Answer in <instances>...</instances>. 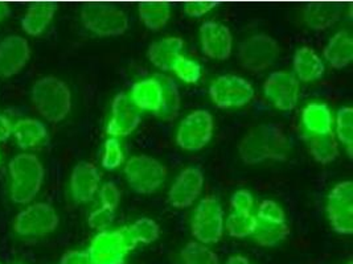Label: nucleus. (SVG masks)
<instances>
[{
	"instance_id": "e433bc0d",
	"label": "nucleus",
	"mask_w": 353,
	"mask_h": 264,
	"mask_svg": "<svg viewBox=\"0 0 353 264\" xmlns=\"http://www.w3.org/2000/svg\"><path fill=\"white\" fill-rule=\"evenodd\" d=\"M258 221H265V222H286V215L283 209L272 199H265L261 202L259 209H258Z\"/></svg>"
},
{
	"instance_id": "4468645a",
	"label": "nucleus",
	"mask_w": 353,
	"mask_h": 264,
	"mask_svg": "<svg viewBox=\"0 0 353 264\" xmlns=\"http://www.w3.org/2000/svg\"><path fill=\"white\" fill-rule=\"evenodd\" d=\"M31 57V48L26 38L12 34L0 41V77L10 78L19 74Z\"/></svg>"
},
{
	"instance_id": "a18cd8bd",
	"label": "nucleus",
	"mask_w": 353,
	"mask_h": 264,
	"mask_svg": "<svg viewBox=\"0 0 353 264\" xmlns=\"http://www.w3.org/2000/svg\"><path fill=\"white\" fill-rule=\"evenodd\" d=\"M226 264H252L249 261H248V258H245V256H242V255H233V256H230L228 261H226Z\"/></svg>"
},
{
	"instance_id": "c03bdc74",
	"label": "nucleus",
	"mask_w": 353,
	"mask_h": 264,
	"mask_svg": "<svg viewBox=\"0 0 353 264\" xmlns=\"http://www.w3.org/2000/svg\"><path fill=\"white\" fill-rule=\"evenodd\" d=\"M12 14V10H11V6L8 3H4V1H0V23L7 19L8 16H11Z\"/></svg>"
},
{
	"instance_id": "f704fd0d",
	"label": "nucleus",
	"mask_w": 353,
	"mask_h": 264,
	"mask_svg": "<svg viewBox=\"0 0 353 264\" xmlns=\"http://www.w3.org/2000/svg\"><path fill=\"white\" fill-rule=\"evenodd\" d=\"M177 77L185 83H197L201 77V66L196 61L180 56L172 67Z\"/></svg>"
},
{
	"instance_id": "dca6fc26",
	"label": "nucleus",
	"mask_w": 353,
	"mask_h": 264,
	"mask_svg": "<svg viewBox=\"0 0 353 264\" xmlns=\"http://www.w3.org/2000/svg\"><path fill=\"white\" fill-rule=\"evenodd\" d=\"M203 53L212 58L225 61L230 57L233 37L230 30L216 21H205L200 28Z\"/></svg>"
},
{
	"instance_id": "5701e85b",
	"label": "nucleus",
	"mask_w": 353,
	"mask_h": 264,
	"mask_svg": "<svg viewBox=\"0 0 353 264\" xmlns=\"http://www.w3.org/2000/svg\"><path fill=\"white\" fill-rule=\"evenodd\" d=\"M57 11V6L53 3H33L28 7L21 20L24 32L30 36H40L47 30Z\"/></svg>"
},
{
	"instance_id": "393cba45",
	"label": "nucleus",
	"mask_w": 353,
	"mask_h": 264,
	"mask_svg": "<svg viewBox=\"0 0 353 264\" xmlns=\"http://www.w3.org/2000/svg\"><path fill=\"white\" fill-rule=\"evenodd\" d=\"M12 133L17 138V146L21 149L34 148L43 144L47 138V127L36 119H23L12 126Z\"/></svg>"
},
{
	"instance_id": "aec40b11",
	"label": "nucleus",
	"mask_w": 353,
	"mask_h": 264,
	"mask_svg": "<svg viewBox=\"0 0 353 264\" xmlns=\"http://www.w3.org/2000/svg\"><path fill=\"white\" fill-rule=\"evenodd\" d=\"M343 6L336 3H312L305 8V21L315 31H325L343 16Z\"/></svg>"
},
{
	"instance_id": "2f4dec72",
	"label": "nucleus",
	"mask_w": 353,
	"mask_h": 264,
	"mask_svg": "<svg viewBox=\"0 0 353 264\" xmlns=\"http://www.w3.org/2000/svg\"><path fill=\"white\" fill-rule=\"evenodd\" d=\"M181 259L184 264H219V256L205 245L190 242L181 250Z\"/></svg>"
},
{
	"instance_id": "473e14b6",
	"label": "nucleus",
	"mask_w": 353,
	"mask_h": 264,
	"mask_svg": "<svg viewBox=\"0 0 353 264\" xmlns=\"http://www.w3.org/2000/svg\"><path fill=\"white\" fill-rule=\"evenodd\" d=\"M336 133L339 140L345 146L350 159L353 152V110L352 107H341L337 113Z\"/></svg>"
},
{
	"instance_id": "a878e982",
	"label": "nucleus",
	"mask_w": 353,
	"mask_h": 264,
	"mask_svg": "<svg viewBox=\"0 0 353 264\" xmlns=\"http://www.w3.org/2000/svg\"><path fill=\"white\" fill-rule=\"evenodd\" d=\"M302 122L308 133L324 135L332 132V114L324 103H310L302 113Z\"/></svg>"
},
{
	"instance_id": "39448f33",
	"label": "nucleus",
	"mask_w": 353,
	"mask_h": 264,
	"mask_svg": "<svg viewBox=\"0 0 353 264\" xmlns=\"http://www.w3.org/2000/svg\"><path fill=\"white\" fill-rule=\"evenodd\" d=\"M125 175L130 188L139 195L157 192L165 182L167 170L157 159L139 155L132 156L125 166Z\"/></svg>"
},
{
	"instance_id": "6ab92c4d",
	"label": "nucleus",
	"mask_w": 353,
	"mask_h": 264,
	"mask_svg": "<svg viewBox=\"0 0 353 264\" xmlns=\"http://www.w3.org/2000/svg\"><path fill=\"white\" fill-rule=\"evenodd\" d=\"M184 41L180 37H165L148 47V60L163 72L172 70L177 58L181 56Z\"/></svg>"
},
{
	"instance_id": "79ce46f5",
	"label": "nucleus",
	"mask_w": 353,
	"mask_h": 264,
	"mask_svg": "<svg viewBox=\"0 0 353 264\" xmlns=\"http://www.w3.org/2000/svg\"><path fill=\"white\" fill-rule=\"evenodd\" d=\"M60 264H94L92 262L89 254L86 251H68L65 252L60 261Z\"/></svg>"
},
{
	"instance_id": "7ed1b4c3",
	"label": "nucleus",
	"mask_w": 353,
	"mask_h": 264,
	"mask_svg": "<svg viewBox=\"0 0 353 264\" xmlns=\"http://www.w3.org/2000/svg\"><path fill=\"white\" fill-rule=\"evenodd\" d=\"M11 175V198L17 204H30L41 189L44 168L31 153L17 155L8 164Z\"/></svg>"
},
{
	"instance_id": "20e7f679",
	"label": "nucleus",
	"mask_w": 353,
	"mask_h": 264,
	"mask_svg": "<svg viewBox=\"0 0 353 264\" xmlns=\"http://www.w3.org/2000/svg\"><path fill=\"white\" fill-rule=\"evenodd\" d=\"M83 27L99 37L121 36L129 28V17L121 8L108 3H88L81 8Z\"/></svg>"
},
{
	"instance_id": "58836bf2",
	"label": "nucleus",
	"mask_w": 353,
	"mask_h": 264,
	"mask_svg": "<svg viewBox=\"0 0 353 264\" xmlns=\"http://www.w3.org/2000/svg\"><path fill=\"white\" fill-rule=\"evenodd\" d=\"M254 199L249 190H237L230 198V206L234 213H252Z\"/></svg>"
},
{
	"instance_id": "f8f14e48",
	"label": "nucleus",
	"mask_w": 353,
	"mask_h": 264,
	"mask_svg": "<svg viewBox=\"0 0 353 264\" xmlns=\"http://www.w3.org/2000/svg\"><path fill=\"white\" fill-rule=\"evenodd\" d=\"M94 264H123L129 254L121 229L101 231L93 238L86 250Z\"/></svg>"
},
{
	"instance_id": "c9c22d12",
	"label": "nucleus",
	"mask_w": 353,
	"mask_h": 264,
	"mask_svg": "<svg viewBox=\"0 0 353 264\" xmlns=\"http://www.w3.org/2000/svg\"><path fill=\"white\" fill-rule=\"evenodd\" d=\"M123 151L117 138H109L105 143V153L102 157V166L108 170L117 169L123 163Z\"/></svg>"
},
{
	"instance_id": "4be33fe9",
	"label": "nucleus",
	"mask_w": 353,
	"mask_h": 264,
	"mask_svg": "<svg viewBox=\"0 0 353 264\" xmlns=\"http://www.w3.org/2000/svg\"><path fill=\"white\" fill-rule=\"evenodd\" d=\"M294 72L298 81L312 82L324 74V64L321 57L308 47H302L294 54Z\"/></svg>"
},
{
	"instance_id": "ddd939ff",
	"label": "nucleus",
	"mask_w": 353,
	"mask_h": 264,
	"mask_svg": "<svg viewBox=\"0 0 353 264\" xmlns=\"http://www.w3.org/2000/svg\"><path fill=\"white\" fill-rule=\"evenodd\" d=\"M266 98L282 111H291L299 99V81L288 72H274L263 83Z\"/></svg>"
},
{
	"instance_id": "6e6552de",
	"label": "nucleus",
	"mask_w": 353,
	"mask_h": 264,
	"mask_svg": "<svg viewBox=\"0 0 353 264\" xmlns=\"http://www.w3.org/2000/svg\"><path fill=\"white\" fill-rule=\"evenodd\" d=\"M59 214L46 202L33 204L14 219V230L23 236H43L57 229Z\"/></svg>"
},
{
	"instance_id": "bb28decb",
	"label": "nucleus",
	"mask_w": 353,
	"mask_h": 264,
	"mask_svg": "<svg viewBox=\"0 0 353 264\" xmlns=\"http://www.w3.org/2000/svg\"><path fill=\"white\" fill-rule=\"evenodd\" d=\"M161 86V107L155 114L164 122H172L176 119L180 111V93L176 82L163 74L154 76Z\"/></svg>"
},
{
	"instance_id": "9d476101",
	"label": "nucleus",
	"mask_w": 353,
	"mask_h": 264,
	"mask_svg": "<svg viewBox=\"0 0 353 264\" xmlns=\"http://www.w3.org/2000/svg\"><path fill=\"white\" fill-rule=\"evenodd\" d=\"M212 135L213 118L205 110H196L181 122L176 143L185 151H200L210 142Z\"/></svg>"
},
{
	"instance_id": "2eb2a0df",
	"label": "nucleus",
	"mask_w": 353,
	"mask_h": 264,
	"mask_svg": "<svg viewBox=\"0 0 353 264\" xmlns=\"http://www.w3.org/2000/svg\"><path fill=\"white\" fill-rule=\"evenodd\" d=\"M204 186V173L201 169L190 166L185 168L174 182L168 192L170 204L176 209L191 206L200 196Z\"/></svg>"
},
{
	"instance_id": "1a4fd4ad",
	"label": "nucleus",
	"mask_w": 353,
	"mask_h": 264,
	"mask_svg": "<svg viewBox=\"0 0 353 264\" xmlns=\"http://www.w3.org/2000/svg\"><path fill=\"white\" fill-rule=\"evenodd\" d=\"M209 94L213 103L220 109L242 107L253 99L254 89L242 77L225 74L212 82Z\"/></svg>"
},
{
	"instance_id": "0eeeda50",
	"label": "nucleus",
	"mask_w": 353,
	"mask_h": 264,
	"mask_svg": "<svg viewBox=\"0 0 353 264\" xmlns=\"http://www.w3.org/2000/svg\"><path fill=\"white\" fill-rule=\"evenodd\" d=\"M224 232V210L219 199L205 197L194 210L192 235L201 245L217 243Z\"/></svg>"
},
{
	"instance_id": "412c9836",
	"label": "nucleus",
	"mask_w": 353,
	"mask_h": 264,
	"mask_svg": "<svg viewBox=\"0 0 353 264\" xmlns=\"http://www.w3.org/2000/svg\"><path fill=\"white\" fill-rule=\"evenodd\" d=\"M131 102L138 110L158 113L161 107V86L155 77L135 82L131 89Z\"/></svg>"
},
{
	"instance_id": "72a5a7b5",
	"label": "nucleus",
	"mask_w": 353,
	"mask_h": 264,
	"mask_svg": "<svg viewBox=\"0 0 353 264\" xmlns=\"http://www.w3.org/2000/svg\"><path fill=\"white\" fill-rule=\"evenodd\" d=\"M130 231L137 243H152L159 238V225L151 218H139L131 226Z\"/></svg>"
},
{
	"instance_id": "f3484780",
	"label": "nucleus",
	"mask_w": 353,
	"mask_h": 264,
	"mask_svg": "<svg viewBox=\"0 0 353 264\" xmlns=\"http://www.w3.org/2000/svg\"><path fill=\"white\" fill-rule=\"evenodd\" d=\"M141 113L131 99L125 93H119L112 100V118L106 132L112 138L128 136L141 124Z\"/></svg>"
},
{
	"instance_id": "cd10ccee",
	"label": "nucleus",
	"mask_w": 353,
	"mask_h": 264,
	"mask_svg": "<svg viewBox=\"0 0 353 264\" xmlns=\"http://www.w3.org/2000/svg\"><path fill=\"white\" fill-rule=\"evenodd\" d=\"M305 140L308 143L312 157L318 163L328 164L336 159L339 148H337L336 138L334 132L324 133V135H315V133L307 132Z\"/></svg>"
},
{
	"instance_id": "a211bd4d",
	"label": "nucleus",
	"mask_w": 353,
	"mask_h": 264,
	"mask_svg": "<svg viewBox=\"0 0 353 264\" xmlns=\"http://www.w3.org/2000/svg\"><path fill=\"white\" fill-rule=\"evenodd\" d=\"M101 182V175L96 165L81 162L74 166L70 177L72 196L77 202L92 201Z\"/></svg>"
},
{
	"instance_id": "c756f323",
	"label": "nucleus",
	"mask_w": 353,
	"mask_h": 264,
	"mask_svg": "<svg viewBox=\"0 0 353 264\" xmlns=\"http://www.w3.org/2000/svg\"><path fill=\"white\" fill-rule=\"evenodd\" d=\"M290 234L289 225L286 222H265L258 221L256 230L253 232L254 242L262 248H274L282 243Z\"/></svg>"
},
{
	"instance_id": "ea45409f",
	"label": "nucleus",
	"mask_w": 353,
	"mask_h": 264,
	"mask_svg": "<svg viewBox=\"0 0 353 264\" xmlns=\"http://www.w3.org/2000/svg\"><path fill=\"white\" fill-rule=\"evenodd\" d=\"M99 198L103 208L115 210L121 201V192L114 182H106L99 190Z\"/></svg>"
},
{
	"instance_id": "9b49d317",
	"label": "nucleus",
	"mask_w": 353,
	"mask_h": 264,
	"mask_svg": "<svg viewBox=\"0 0 353 264\" xmlns=\"http://www.w3.org/2000/svg\"><path fill=\"white\" fill-rule=\"evenodd\" d=\"M327 213L331 226L341 235L353 232V184L339 182L328 197Z\"/></svg>"
},
{
	"instance_id": "37998d69",
	"label": "nucleus",
	"mask_w": 353,
	"mask_h": 264,
	"mask_svg": "<svg viewBox=\"0 0 353 264\" xmlns=\"http://www.w3.org/2000/svg\"><path fill=\"white\" fill-rule=\"evenodd\" d=\"M12 135V124L8 118L0 114V143H4Z\"/></svg>"
},
{
	"instance_id": "7c9ffc66",
	"label": "nucleus",
	"mask_w": 353,
	"mask_h": 264,
	"mask_svg": "<svg viewBox=\"0 0 353 264\" xmlns=\"http://www.w3.org/2000/svg\"><path fill=\"white\" fill-rule=\"evenodd\" d=\"M257 226V217L252 213H232L226 219V230L233 238L253 235Z\"/></svg>"
},
{
	"instance_id": "f257e3e1",
	"label": "nucleus",
	"mask_w": 353,
	"mask_h": 264,
	"mask_svg": "<svg viewBox=\"0 0 353 264\" xmlns=\"http://www.w3.org/2000/svg\"><path fill=\"white\" fill-rule=\"evenodd\" d=\"M289 139L282 126L263 123L249 132L239 144V153L245 164L256 165L266 160L285 162L289 156Z\"/></svg>"
},
{
	"instance_id": "423d86ee",
	"label": "nucleus",
	"mask_w": 353,
	"mask_h": 264,
	"mask_svg": "<svg viewBox=\"0 0 353 264\" xmlns=\"http://www.w3.org/2000/svg\"><path fill=\"white\" fill-rule=\"evenodd\" d=\"M279 54V45L272 36L258 33L248 37L239 45V61L253 74L263 73L273 65Z\"/></svg>"
},
{
	"instance_id": "a19ab883",
	"label": "nucleus",
	"mask_w": 353,
	"mask_h": 264,
	"mask_svg": "<svg viewBox=\"0 0 353 264\" xmlns=\"http://www.w3.org/2000/svg\"><path fill=\"white\" fill-rule=\"evenodd\" d=\"M217 4L213 1H188L184 4V14L191 17H201L208 14Z\"/></svg>"
},
{
	"instance_id": "f03ea898",
	"label": "nucleus",
	"mask_w": 353,
	"mask_h": 264,
	"mask_svg": "<svg viewBox=\"0 0 353 264\" xmlns=\"http://www.w3.org/2000/svg\"><path fill=\"white\" fill-rule=\"evenodd\" d=\"M33 106L50 123L64 120L72 110V93L68 85L57 77L47 76L33 83Z\"/></svg>"
},
{
	"instance_id": "4c0bfd02",
	"label": "nucleus",
	"mask_w": 353,
	"mask_h": 264,
	"mask_svg": "<svg viewBox=\"0 0 353 264\" xmlns=\"http://www.w3.org/2000/svg\"><path fill=\"white\" fill-rule=\"evenodd\" d=\"M114 218H115V210L102 206L89 215L88 223L92 229L101 232V231L106 230L112 225Z\"/></svg>"
},
{
	"instance_id": "c85d7f7f",
	"label": "nucleus",
	"mask_w": 353,
	"mask_h": 264,
	"mask_svg": "<svg viewBox=\"0 0 353 264\" xmlns=\"http://www.w3.org/2000/svg\"><path fill=\"white\" fill-rule=\"evenodd\" d=\"M138 11L141 21L152 32H158L163 30L171 17L170 4L161 1L141 3Z\"/></svg>"
},
{
	"instance_id": "49530a36",
	"label": "nucleus",
	"mask_w": 353,
	"mask_h": 264,
	"mask_svg": "<svg viewBox=\"0 0 353 264\" xmlns=\"http://www.w3.org/2000/svg\"><path fill=\"white\" fill-rule=\"evenodd\" d=\"M348 264H352V262H350V263H348Z\"/></svg>"
},
{
	"instance_id": "b1692460",
	"label": "nucleus",
	"mask_w": 353,
	"mask_h": 264,
	"mask_svg": "<svg viewBox=\"0 0 353 264\" xmlns=\"http://www.w3.org/2000/svg\"><path fill=\"white\" fill-rule=\"evenodd\" d=\"M324 58L335 69L350 65L353 58V38L347 31L337 32L324 48Z\"/></svg>"
}]
</instances>
